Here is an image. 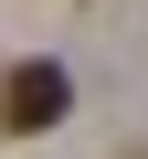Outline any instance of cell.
<instances>
[{"instance_id":"6da1fadb","label":"cell","mask_w":148,"mask_h":159,"mask_svg":"<svg viewBox=\"0 0 148 159\" xmlns=\"http://www.w3.org/2000/svg\"><path fill=\"white\" fill-rule=\"evenodd\" d=\"M63 106H74V74H63L53 53H21L11 74H0V127H11V138H42V127H63Z\"/></svg>"},{"instance_id":"7a4b0ae2","label":"cell","mask_w":148,"mask_h":159,"mask_svg":"<svg viewBox=\"0 0 148 159\" xmlns=\"http://www.w3.org/2000/svg\"><path fill=\"white\" fill-rule=\"evenodd\" d=\"M137 159H148V148H137Z\"/></svg>"}]
</instances>
